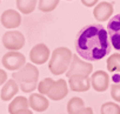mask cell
<instances>
[{
  "label": "cell",
  "instance_id": "1",
  "mask_svg": "<svg viewBox=\"0 0 120 114\" xmlns=\"http://www.w3.org/2000/svg\"><path fill=\"white\" fill-rule=\"evenodd\" d=\"M75 49L82 59L98 61L111 52L107 31L101 25H86L75 38Z\"/></svg>",
  "mask_w": 120,
  "mask_h": 114
},
{
  "label": "cell",
  "instance_id": "2",
  "mask_svg": "<svg viewBox=\"0 0 120 114\" xmlns=\"http://www.w3.org/2000/svg\"><path fill=\"white\" fill-rule=\"evenodd\" d=\"M72 52L67 47L55 48L48 63V68L51 73L54 75H61L65 72H67L72 60Z\"/></svg>",
  "mask_w": 120,
  "mask_h": 114
},
{
  "label": "cell",
  "instance_id": "3",
  "mask_svg": "<svg viewBox=\"0 0 120 114\" xmlns=\"http://www.w3.org/2000/svg\"><path fill=\"white\" fill-rule=\"evenodd\" d=\"M13 80L20 84H35L39 79V70L33 64H25L20 70L13 72Z\"/></svg>",
  "mask_w": 120,
  "mask_h": 114
},
{
  "label": "cell",
  "instance_id": "4",
  "mask_svg": "<svg viewBox=\"0 0 120 114\" xmlns=\"http://www.w3.org/2000/svg\"><path fill=\"white\" fill-rule=\"evenodd\" d=\"M93 71V66L91 63L82 61L78 55H72V60L70 64V67L66 72V77L71 78L73 75H85L88 77Z\"/></svg>",
  "mask_w": 120,
  "mask_h": 114
},
{
  "label": "cell",
  "instance_id": "5",
  "mask_svg": "<svg viewBox=\"0 0 120 114\" xmlns=\"http://www.w3.org/2000/svg\"><path fill=\"white\" fill-rule=\"evenodd\" d=\"M25 61H26L25 55L20 52H17V51L7 52L1 59L4 67L8 71H14V72L20 70L25 65Z\"/></svg>",
  "mask_w": 120,
  "mask_h": 114
},
{
  "label": "cell",
  "instance_id": "6",
  "mask_svg": "<svg viewBox=\"0 0 120 114\" xmlns=\"http://www.w3.org/2000/svg\"><path fill=\"white\" fill-rule=\"evenodd\" d=\"M3 44L10 51H19L25 45V37L21 32L8 31L3 35Z\"/></svg>",
  "mask_w": 120,
  "mask_h": 114
},
{
  "label": "cell",
  "instance_id": "7",
  "mask_svg": "<svg viewBox=\"0 0 120 114\" xmlns=\"http://www.w3.org/2000/svg\"><path fill=\"white\" fill-rule=\"evenodd\" d=\"M107 34L112 46L120 52V14L114 15L107 25Z\"/></svg>",
  "mask_w": 120,
  "mask_h": 114
},
{
  "label": "cell",
  "instance_id": "8",
  "mask_svg": "<svg viewBox=\"0 0 120 114\" xmlns=\"http://www.w3.org/2000/svg\"><path fill=\"white\" fill-rule=\"evenodd\" d=\"M49 58V49L45 44H38L35 45L31 52H30V59L33 64L37 65H42L45 64Z\"/></svg>",
  "mask_w": 120,
  "mask_h": 114
},
{
  "label": "cell",
  "instance_id": "9",
  "mask_svg": "<svg viewBox=\"0 0 120 114\" xmlns=\"http://www.w3.org/2000/svg\"><path fill=\"white\" fill-rule=\"evenodd\" d=\"M68 93V86L67 82L64 79H59L56 81H54L53 86L51 87L49 92L47 93V96L54 101H59L64 99Z\"/></svg>",
  "mask_w": 120,
  "mask_h": 114
},
{
  "label": "cell",
  "instance_id": "10",
  "mask_svg": "<svg viewBox=\"0 0 120 114\" xmlns=\"http://www.w3.org/2000/svg\"><path fill=\"white\" fill-rule=\"evenodd\" d=\"M109 85V77L105 71H97L91 77V86L97 92H105Z\"/></svg>",
  "mask_w": 120,
  "mask_h": 114
},
{
  "label": "cell",
  "instance_id": "11",
  "mask_svg": "<svg viewBox=\"0 0 120 114\" xmlns=\"http://www.w3.org/2000/svg\"><path fill=\"white\" fill-rule=\"evenodd\" d=\"M68 85L74 92H86L91 87V79L85 75H73L68 78Z\"/></svg>",
  "mask_w": 120,
  "mask_h": 114
},
{
  "label": "cell",
  "instance_id": "12",
  "mask_svg": "<svg viewBox=\"0 0 120 114\" xmlns=\"http://www.w3.org/2000/svg\"><path fill=\"white\" fill-rule=\"evenodd\" d=\"M0 20L6 28H17L21 22V15L15 10H7L1 14Z\"/></svg>",
  "mask_w": 120,
  "mask_h": 114
},
{
  "label": "cell",
  "instance_id": "13",
  "mask_svg": "<svg viewBox=\"0 0 120 114\" xmlns=\"http://www.w3.org/2000/svg\"><path fill=\"white\" fill-rule=\"evenodd\" d=\"M28 106L35 112H45L48 108L49 102L48 99H46V96L39 93H33L28 98Z\"/></svg>",
  "mask_w": 120,
  "mask_h": 114
},
{
  "label": "cell",
  "instance_id": "14",
  "mask_svg": "<svg viewBox=\"0 0 120 114\" xmlns=\"http://www.w3.org/2000/svg\"><path fill=\"white\" fill-rule=\"evenodd\" d=\"M94 18L98 21H106L113 14V5L107 1H102L94 7Z\"/></svg>",
  "mask_w": 120,
  "mask_h": 114
},
{
  "label": "cell",
  "instance_id": "15",
  "mask_svg": "<svg viewBox=\"0 0 120 114\" xmlns=\"http://www.w3.org/2000/svg\"><path fill=\"white\" fill-rule=\"evenodd\" d=\"M19 91V85L17 84L15 80L11 79V80H7L3 88H1V92H0V96H1V100L4 101H8V100H12L17 93Z\"/></svg>",
  "mask_w": 120,
  "mask_h": 114
},
{
  "label": "cell",
  "instance_id": "16",
  "mask_svg": "<svg viewBox=\"0 0 120 114\" xmlns=\"http://www.w3.org/2000/svg\"><path fill=\"white\" fill-rule=\"evenodd\" d=\"M24 108H28V100L27 98L25 96H17L14 98L10 106H8V112L10 114H14L15 112L20 110V109H24Z\"/></svg>",
  "mask_w": 120,
  "mask_h": 114
},
{
  "label": "cell",
  "instance_id": "17",
  "mask_svg": "<svg viewBox=\"0 0 120 114\" xmlns=\"http://www.w3.org/2000/svg\"><path fill=\"white\" fill-rule=\"evenodd\" d=\"M37 6V0H17V7L22 14H30Z\"/></svg>",
  "mask_w": 120,
  "mask_h": 114
},
{
  "label": "cell",
  "instance_id": "18",
  "mask_svg": "<svg viewBox=\"0 0 120 114\" xmlns=\"http://www.w3.org/2000/svg\"><path fill=\"white\" fill-rule=\"evenodd\" d=\"M84 107H85L84 100L81 98H78V96L72 98L67 102V112H68V114H75L80 109H82Z\"/></svg>",
  "mask_w": 120,
  "mask_h": 114
},
{
  "label": "cell",
  "instance_id": "19",
  "mask_svg": "<svg viewBox=\"0 0 120 114\" xmlns=\"http://www.w3.org/2000/svg\"><path fill=\"white\" fill-rule=\"evenodd\" d=\"M107 70L109 72H120V53H114L107 59Z\"/></svg>",
  "mask_w": 120,
  "mask_h": 114
},
{
  "label": "cell",
  "instance_id": "20",
  "mask_svg": "<svg viewBox=\"0 0 120 114\" xmlns=\"http://www.w3.org/2000/svg\"><path fill=\"white\" fill-rule=\"evenodd\" d=\"M59 1L60 0H39L38 7L41 12H51L58 6Z\"/></svg>",
  "mask_w": 120,
  "mask_h": 114
},
{
  "label": "cell",
  "instance_id": "21",
  "mask_svg": "<svg viewBox=\"0 0 120 114\" xmlns=\"http://www.w3.org/2000/svg\"><path fill=\"white\" fill-rule=\"evenodd\" d=\"M53 84H54V80L53 79H51V78H45L44 80H41L39 84H38V91H39V94H41V95H47V93L49 92V89H51V87L53 86Z\"/></svg>",
  "mask_w": 120,
  "mask_h": 114
},
{
  "label": "cell",
  "instance_id": "22",
  "mask_svg": "<svg viewBox=\"0 0 120 114\" xmlns=\"http://www.w3.org/2000/svg\"><path fill=\"white\" fill-rule=\"evenodd\" d=\"M100 110L101 114H120V106L115 102H105Z\"/></svg>",
  "mask_w": 120,
  "mask_h": 114
},
{
  "label": "cell",
  "instance_id": "23",
  "mask_svg": "<svg viewBox=\"0 0 120 114\" xmlns=\"http://www.w3.org/2000/svg\"><path fill=\"white\" fill-rule=\"evenodd\" d=\"M111 96L116 102H120V84L112 85V87H111Z\"/></svg>",
  "mask_w": 120,
  "mask_h": 114
},
{
  "label": "cell",
  "instance_id": "24",
  "mask_svg": "<svg viewBox=\"0 0 120 114\" xmlns=\"http://www.w3.org/2000/svg\"><path fill=\"white\" fill-rule=\"evenodd\" d=\"M37 86H38V82H35V84H20L19 89H21L24 93H31L37 88Z\"/></svg>",
  "mask_w": 120,
  "mask_h": 114
},
{
  "label": "cell",
  "instance_id": "25",
  "mask_svg": "<svg viewBox=\"0 0 120 114\" xmlns=\"http://www.w3.org/2000/svg\"><path fill=\"white\" fill-rule=\"evenodd\" d=\"M98 1H99V0H81V3H82L86 7H92V6L97 5Z\"/></svg>",
  "mask_w": 120,
  "mask_h": 114
},
{
  "label": "cell",
  "instance_id": "26",
  "mask_svg": "<svg viewBox=\"0 0 120 114\" xmlns=\"http://www.w3.org/2000/svg\"><path fill=\"white\" fill-rule=\"evenodd\" d=\"M7 81V73L3 70H0V86L4 85Z\"/></svg>",
  "mask_w": 120,
  "mask_h": 114
},
{
  "label": "cell",
  "instance_id": "27",
  "mask_svg": "<svg viewBox=\"0 0 120 114\" xmlns=\"http://www.w3.org/2000/svg\"><path fill=\"white\" fill-rule=\"evenodd\" d=\"M75 114H93V109L91 107H84L82 109H80L78 113Z\"/></svg>",
  "mask_w": 120,
  "mask_h": 114
},
{
  "label": "cell",
  "instance_id": "28",
  "mask_svg": "<svg viewBox=\"0 0 120 114\" xmlns=\"http://www.w3.org/2000/svg\"><path fill=\"white\" fill-rule=\"evenodd\" d=\"M14 114H33V113H32L31 109H28V108H24V109H20V110L15 112Z\"/></svg>",
  "mask_w": 120,
  "mask_h": 114
}]
</instances>
